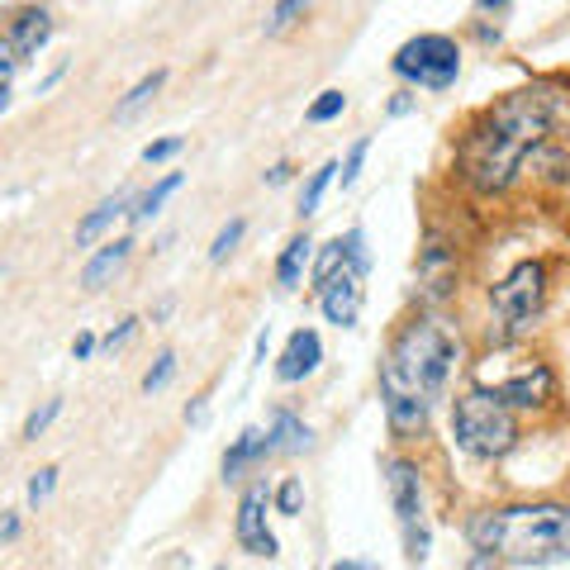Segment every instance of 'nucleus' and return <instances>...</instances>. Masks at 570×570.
<instances>
[{"label":"nucleus","mask_w":570,"mask_h":570,"mask_svg":"<svg viewBox=\"0 0 570 570\" xmlns=\"http://www.w3.org/2000/svg\"><path fill=\"white\" fill-rule=\"evenodd\" d=\"M276 452V442H272V428H247V433L234 442V448L224 452V480H243V471H253V466H262L266 456Z\"/></svg>","instance_id":"2eb2a0df"},{"label":"nucleus","mask_w":570,"mask_h":570,"mask_svg":"<svg viewBox=\"0 0 570 570\" xmlns=\"http://www.w3.org/2000/svg\"><path fill=\"white\" fill-rule=\"evenodd\" d=\"M205 419V400H195L190 409H186V423H200Z\"/></svg>","instance_id":"4c0bfd02"},{"label":"nucleus","mask_w":570,"mask_h":570,"mask_svg":"<svg viewBox=\"0 0 570 570\" xmlns=\"http://www.w3.org/2000/svg\"><path fill=\"white\" fill-rule=\"evenodd\" d=\"M366 276L362 272H337V276H328L324 285H318V309H324V318L328 324H337V328H356V318H362V305H366V285H362Z\"/></svg>","instance_id":"9b49d317"},{"label":"nucleus","mask_w":570,"mask_h":570,"mask_svg":"<svg viewBox=\"0 0 570 570\" xmlns=\"http://www.w3.org/2000/svg\"><path fill=\"white\" fill-rule=\"evenodd\" d=\"M266 509H272V490L266 485H247L243 499H238V519H234V538L247 557H281V542L276 532L266 528Z\"/></svg>","instance_id":"9d476101"},{"label":"nucleus","mask_w":570,"mask_h":570,"mask_svg":"<svg viewBox=\"0 0 570 570\" xmlns=\"http://www.w3.org/2000/svg\"><path fill=\"white\" fill-rule=\"evenodd\" d=\"M181 181H186V176H181V171H167V176H163V181H157V186H153L148 195H138V200H134V209H129V219H134V224H148V219H153V214H163V205L171 200V195H176V190H181Z\"/></svg>","instance_id":"aec40b11"},{"label":"nucleus","mask_w":570,"mask_h":570,"mask_svg":"<svg viewBox=\"0 0 570 570\" xmlns=\"http://www.w3.org/2000/svg\"><path fill=\"white\" fill-rule=\"evenodd\" d=\"M285 176H291V167H285V163H276L272 171H266V186H281V181H285Z\"/></svg>","instance_id":"e433bc0d"},{"label":"nucleus","mask_w":570,"mask_h":570,"mask_svg":"<svg viewBox=\"0 0 570 570\" xmlns=\"http://www.w3.org/2000/svg\"><path fill=\"white\" fill-rule=\"evenodd\" d=\"M243 234H247V219H228L224 228H219V238L209 243V262H224L228 253H234V247L243 243Z\"/></svg>","instance_id":"a878e982"},{"label":"nucleus","mask_w":570,"mask_h":570,"mask_svg":"<svg viewBox=\"0 0 570 570\" xmlns=\"http://www.w3.org/2000/svg\"><path fill=\"white\" fill-rule=\"evenodd\" d=\"M409 110H414V91H400L390 100V115H409Z\"/></svg>","instance_id":"c9c22d12"},{"label":"nucleus","mask_w":570,"mask_h":570,"mask_svg":"<svg viewBox=\"0 0 570 570\" xmlns=\"http://www.w3.org/2000/svg\"><path fill=\"white\" fill-rule=\"evenodd\" d=\"M58 414H62V400H43V404L24 419V442H39V438L48 433V428H52V419H58Z\"/></svg>","instance_id":"393cba45"},{"label":"nucleus","mask_w":570,"mask_h":570,"mask_svg":"<svg viewBox=\"0 0 570 570\" xmlns=\"http://www.w3.org/2000/svg\"><path fill=\"white\" fill-rule=\"evenodd\" d=\"M20 538V513H0V547Z\"/></svg>","instance_id":"72a5a7b5"},{"label":"nucleus","mask_w":570,"mask_h":570,"mask_svg":"<svg viewBox=\"0 0 570 570\" xmlns=\"http://www.w3.org/2000/svg\"><path fill=\"white\" fill-rule=\"evenodd\" d=\"M134 200H138L134 190H119V195H110V200H100V205L77 224V247H91L100 234H110V228L124 219V214H129Z\"/></svg>","instance_id":"dca6fc26"},{"label":"nucleus","mask_w":570,"mask_h":570,"mask_svg":"<svg viewBox=\"0 0 570 570\" xmlns=\"http://www.w3.org/2000/svg\"><path fill=\"white\" fill-rule=\"evenodd\" d=\"M14 67H20V52H14L10 39L0 33V81H10V77H14Z\"/></svg>","instance_id":"473e14b6"},{"label":"nucleus","mask_w":570,"mask_h":570,"mask_svg":"<svg viewBox=\"0 0 570 570\" xmlns=\"http://www.w3.org/2000/svg\"><path fill=\"white\" fill-rule=\"evenodd\" d=\"M523 153L528 148L519 138H509L485 110H480L471 119V129L461 134V142H456V171L475 195L494 200V195L513 190V181L523 176Z\"/></svg>","instance_id":"7ed1b4c3"},{"label":"nucleus","mask_w":570,"mask_h":570,"mask_svg":"<svg viewBox=\"0 0 570 570\" xmlns=\"http://www.w3.org/2000/svg\"><path fill=\"white\" fill-rule=\"evenodd\" d=\"M452 438L475 461H499L519 448V414L494 395L490 385H475L452 400Z\"/></svg>","instance_id":"20e7f679"},{"label":"nucleus","mask_w":570,"mask_h":570,"mask_svg":"<svg viewBox=\"0 0 570 570\" xmlns=\"http://www.w3.org/2000/svg\"><path fill=\"white\" fill-rule=\"evenodd\" d=\"M272 442H276V452H309L314 448V433H309V423L291 414V409H276L272 414Z\"/></svg>","instance_id":"a211bd4d"},{"label":"nucleus","mask_w":570,"mask_h":570,"mask_svg":"<svg viewBox=\"0 0 570 570\" xmlns=\"http://www.w3.org/2000/svg\"><path fill=\"white\" fill-rule=\"evenodd\" d=\"M547 295H551L547 262L528 257V262L513 266V272L490 291V337L494 343L499 347L523 343V337L532 333V324L542 318V309H547Z\"/></svg>","instance_id":"39448f33"},{"label":"nucleus","mask_w":570,"mask_h":570,"mask_svg":"<svg viewBox=\"0 0 570 570\" xmlns=\"http://www.w3.org/2000/svg\"><path fill=\"white\" fill-rule=\"evenodd\" d=\"M163 86H167V67L148 71V77H142V81L134 86V91H129V96H124V100L115 105V119H119V124H124V119H134V115L142 110V105H153V96L163 91Z\"/></svg>","instance_id":"412c9836"},{"label":"nucleus","mask_w":570,"mask_h":570,"mask_svg":"<svg viewBox=\"0 0 570 570\" xmlns=\"http://www.w3.org/2000/svg\"><path fill=\"white\" fill-rule=\"evenodd\" d=\"M314 262V238L309 234H295L291 243H285V253L276 262V281L285 285V291H295L299 276H305V266Z\"/></svg>","instance_id":"6ab92c4d"},{"label":"nucleus","mask_w":570,"mask_h":570,"mask_svg":"<svg viewBox=\"0 0 570 570\" xmlns=\"http://www.w3.org/2000/svg\"><path fill=\"white\" fill-rule=\"evenodd\" d=\"M134 328H138V318H124V324H119V328H110V333H105V337H100V347H105V352H115V347H124V343H129V337H134Z\"/></svg>","instance_id":"2f4dec72"},{"label":"nucleus","mask_w":570,"mask_h":570,"mask_svg":"<svg viewBox=\"0 0 570 570\" xmlns=\"http://www.w3.org/2000/svg\"><path fill=\"white\" fill-rule=\"evenodd\" d=\"M318 362H324V343H318V333L314 328H295L291 343H285V352L276 356V376L285 385H295V381L314 376Z\"/></svg>","instance_id":"ddd939ff"},{"label":"nucleus","mask_w":570,"mask_h":570,"mask_svg":"<svg viewBox=\"0 0 570 570\" xmlns=\"http://www.w3.org/2000/svg\"><path fill=\"white\" fill-rule=\"evenodd\" d=\"M100 343H96V337L91 333H77V343H71V356H77V362H86V356H91Z\"/></svg>","instance_id":"f704fd0d"},{"label":"nucleus","mask_w":570,"mask_h":570,"mask_svg":"<svg viewBox=\"0 0 570 570\" xmlns=\"http://www.w3.org/2000/svg\"><path fill=\"white\" fill-rule=\"evenodd\" d=\"M6 39H10L14 52H20V62L33 58V52H39V48L52 39V14H48L43 6L14 10V14H10V24H6Z\"/></svg>","instance_id":"4468645a"},{"label":"nucleus","mask_w":570,"mask_h":570,"mask_svg":"<svg viewBox=\"0 0 570 570\" xmlns=\"http://www.w3.org/2000/svg\"><path fill=\"white\" fill-rule=\"evenodd\" d=\"M309 6H314V0H276L272 20H266V33H272V39H276V33H285V29H291Z\"/></svg>","instance_id":"b1692460"},{"label":"nucleus","mask_w":570,"mask_h":570,"mask_svg":"<svg viewBox=\"0 0 570 570\" xmlns=\"http://www.w3.org/2000/svg\"><path fill=\"white\" fill-rule=\"evenodd\" d=\"M272 504H276L281 519H299V509H305V485H299L295 475H285L276 485V494H272Z\"/></svg>","instance_id":"5701e85b"},{"label":"nucleus","mask_w":570,"mask_h":570,"mask_svg":"<svg viewBox=\"0 0 570 570\" xmlns=\"http://www.w3.org/2000/svg\"><path fill=\"white\" fill-rule=\"evenodd\" d=\"M10 110V81H0V115Z\"/></svg>","instance_id":"58836bf2"},{"label":"nucleus","mask_w":570,"mask_h":570,"mask_svg":"<svg viewBox=\"0 0 570 570\" xmlns=\"http://www.w3.org/2000/svg\"><path fill=\"white\" fill-rule=\"evenodd\" d=\"M475 6H480V10H504L509 0H475Z\"/></svg>","instance_id":"ea45409f"},{"label":"nucleus","mask_w":570,"mask_h":570,"mask_svg":"<svg viewBox=\"0 0 570 570\" xmlns=\"http://www.w3.org/2000/svg\"><path fill=\"white\" fill-rule=\"evenodd\" d=\"M385 490H390V509L400 519L404 532V557L423 561L428 557V528H423V475L409 456H390L385 461Z\"/></svg>","instance_id":"0eeeda50"},{"label":"nucleus","mask_w":570,"mask_h":570,"mask_svg":"<svg viewBox=\"0 0 570 570\" xmlns=\"http://www.w3.org/2000/svg\"><path fill=\"white\" fill-rule=\"evenodd\" d=\"M52 485H58V466H43V471H33V480H29V504L39 509L43 499L52 494Z\"/></svg>","instance_id":"7c9ffc66"},{"label":"nucleus","mask_w":570,"mask_h":570,"mask_svg":"<svg viewBox=\"0 0 570 570\" xmlns=\"http://www.w3.org/2000/svg\"><path fill=\"white\" fill-rule=\"evenodd\" d=\"M129 253H134V243H129V238H115V243H105L100 253H96L91 262L81 266V285H86V291H100L105 281H115V276H119V266L129 262Z\"/></svg>","instance_id":"f3484780"},{"label":"nucleus","mask_w":570,"mask_h":570,"mask_svg":"<svg viewBox=\"0 0 570 570\" xmlns=\"http://www.w3.org/2000/svg\"><path fill=\"white\" fill-rule=\"evenodd\" d=\"M366 153H371V138H356L352 142V153H347V163L337 167V176H343V190L356 181V176H362V163H366Z\"/></svg>","instance_id":"c756f323"},{"label":"nucleus","mask_w":570,"mask_h":570,"mask_svg":"<svg viewBox=\"0 0 570 570\" xmlns=\"http://www.w3.org/2000/svg\"><path fill=\"white\" fill-rule=\"evenodd\" d=\"M461 291V262H456V247L448 238H428L419 247V299L428 309L448 305Z\"/></svg>","instance_id":"1a4fd4ad"},{"label":"nucleus","mask_w":570,"mask_h":570,"mask_svg":"<svg viewBox=\"0 0 570 570\" xmlns=\"http://www.w3.org/2000/svg\"><path fill=\"white\" fill-rule=\"evenodd\" d=\"M452 371H456V337L442 328L433 314H414V318H404L400 333L390 337V347H385L381 395L404 390V395L442 400Z\"/></svg>","instance_id":"f03ea898"},{"label":"nucleus","mask_w":570,"mask_h":570,"mask_svg":"<svg viewBox=\"0 0 570 570\" xmlns=\"http://www.w3.org/2000/svg\"><path fill=\"white\" fill-rule=\"evenodd\" d=\"M343 110H347V96L343 91H324V96L309 105V124H328V119H337Z\"/></svg>","instance_id":"cd10ccee"},{"label":"nucleus","mask_w":570,"mask_h":570,"mask_svg":"<svg viewBox=\"0 0 570 570\" xmlns=\"http://www.w3.org/2000/svg\"><path fill=\"white\" fill-rule=\"evenodd\" d=\"M333 171H337V163H324V167H318L309 181H305V190H299V219L318 214V200H324V190H328V181H333Z\"/></svg>","instance_id":"4be33fe9"},{"label":"nucleus","mask_w":570,"mask_h":570,"mask_svg":"<svg viewBox=\"0 0 570 570\" xmlns=\"http://www.w3.org/2000/svg\"><path fill=\"white\" fill-rule=\"evenodd\" d=\"M395 77L419 86V91H448L461 71V48L456 39L448 33H419V39H409L400 52H395Z\"/></svg>","instance_id":"423d86ee"},{"label":"nucleus","mask_w":570,"mask_h":570,"mask_svg":"<svg viewBox=\"0 0 570 570\" xmlns=\"http://www.w3.org/2000/svg\"><path fill=\"white\" fill-rule=\"evenodd\" d=\"M171 376H176V352H163L148 366V376H142V395H157L163 385H171Z\"/></svg>","instance_id":"bb28decb"},{"label":"nucleus","mask_w":570,"mask_h":570,"mask_svg":"<svg viewBox=\"0 0 570 570\" xmlns=\"http://www.w3.org/2000/svg\"><path fill=\"white\" fill-rule=\"evenodd\" d=\"M490 390L513 409V414H547V409L561 400L557 371H551V362H542V356H532V362L513 366L509 376H504V381H494Z\"/></svg>","instance_id":"6e6552de"},{"label":"nucleus","mask_w":570,"mask_h":570,"mask_svg":"<svg viewBox=\"0 0 570 570\" xmlns=\"http://www.w3.org/2000/svg\"><path fill=\"white\" fill-rule=\"evenodd\" d=\"M385 400V423H390V438L395 442H419L428 433V419H433V400L423 395H404V390H390Z\"/></svg>","instance_id":"f8f14e48"},{"label":"nucleus","mask_w":570,"mask_h":570,"mask_svg":"<svg viewBox=\"0 0 570 570\" xmlns=\"http://www.w3.org/2000/svg\"><path fill=\"white\" fill-rule=\"evenodd\" d=\"M186 148V138H157V142H148L142 148V167H163V163H171L176 153Z\"/></svg>","instance_id":"c85d7f7f"},{"label":"nucleus","mask_w":570,"mask_h":570,"mask_svg":"<svg viewBox=\"0 0 570 570\" xmlns=\"http://www.w3.org/2000/svg\"><path fill=\"white\" fill-rule=\"evenodd\" d=\"M466 542L490 551L499 566H557L570 561V504H499L466 519Z\"/></svg>","instance_id":"f257e3e1"}]
</instances>
